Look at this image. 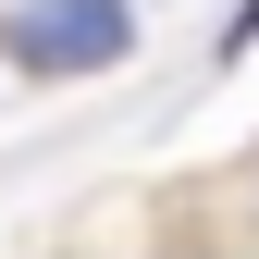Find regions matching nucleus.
Here are the masks:
<instances>
[{
    "label": "nucleus",
    "mask_w": 259,
    "mask_h": 259,
    "mask_svg": "<svg viewBox=\"0 0 259 259\" xmlns=\"http://www.w3.org/2000/svg\"><path fill=\"white\" fill-rule=\"evenodd\" d=\"M123 50H136L123 0H13L0 13V62L13 74H111Z\"/></svg>",
    "instance_id": "f257e3e1"
},
{
    "label": "nucleus",
    "mask_w": 259,
    "mask_h": 259,
    "mask_svg": "<svg viewBox=\"0 0 259 259\" xmlns=\"http://www.w3.org/2000/svg\"><path fill=\"white\" fill-rule=\"evenodd\" d=\"M173 259H210V247H173Z\"/></svg>",
    "instance_id": "f03ea898"
}]
</instances>
